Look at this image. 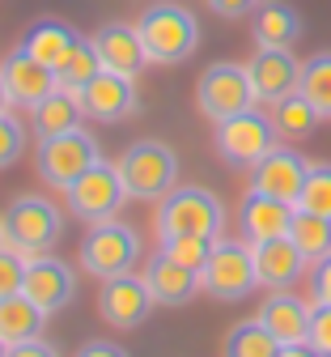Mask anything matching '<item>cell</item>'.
I'll list each match as a JSON object with an SVG mask.
<instances>
[{
  "mask_svg": "<svg viewBox=\"0 0 331 357\" xmlns=\"http://www.w3.org/2000/svg\"><path fill=\"white\" fill-rule=\"evenodd\" d=\"M140 43L149 52V64H183L192 60L200 47V22L192 9L174 5V0H162V5H149L136 22Z\"/></svg>",
  "mask_w": 331,
  "mask_h": 357,
  "instance_id": "obj_1",
  "label": "cell"
},
{
  "mask_svg": "<svg viewBox=\"0 0 331 357\" xmlns=\"http://www.w3.org/2000/svg\"><path fill=\"white\" fill-rule=\"evenodd\" d=\"M225 230V208L208 188H174L157 200V243L200 234V238H221Z\"/></svg>",
  "mask_w": 331,
  "mask_h": 357,
  "instance_id": "obj_2",
  "label": "cell"
},
{
  "mask_svg": "<svg viewBox=\"0 0 331 357\" xmlns=\"http://www.w3.org/2000/svg\"><path fill=\"white\" fill-rule=\"evenodd\" d=\"M119 174L132 200H162L178 188V158L162 141H136L119 158Z\"/></svg>",
  "mask_w": 331,
  "mask_h": 357,
  "instance_id": "obj_3",
  "label": "cell"
},
{
  "mask_svg": "<svg viewBox=\"0 0 331 357\" xmlns=\"http://www.w3.org/2000/svg\"><path fill=\"white\" fill-rule=\"evenodd\" d=\"M136 259H140V238L119 217L93 221L89 234L81 238V268L89 277H102V281L123 277V273L136 268Z\"/></svg>",
  "mask_w": 331,
  "mask_h": 357,
  "instance_id": "obj_4",
  "label": "cell"
},
{
  "mask_svg": "<svg viewBox=\"0 0 331 357\" xmlns=\"http://www.w3.org/2000/svg\"><path fill=\"white\" fill-rule=\"evenodd\" d=\"M200 285L208 298L217 302H243L247 294L259 289V273H255V251L251 243H233V238H217L213 243V255L200 273Z\"/></svg>",
  "mask_w": 331,
  "mask_h": 357,
  "instance_id": "obj_5",
  "label": "cell"
},
{
  "mask_svg": "<svg viewBox=\"0 0 331 357\" xmlns=\"http://www.w3.org/2000/svg\"><path fill=\"white\" fill-rule=\"evenodd\" d=\"M196 107H200V115L213 119V123L251 111V107H255V85H251L247 64H229V60L208 64V68L200 73V85H196Z\"/></svg>",
  "mask_w": 331,
  "mask_h": 357,
  "instance_id": "obj_6",
  "label": "cell"
},
{
  "mask_svg": "<svg viewBox=\"0 0 331 357\" xmlns=\"http://www.w3.org/2000/svg\"><path fill=\"white\" fill-rule=\"evenodd\" d=\"M276 141H280V132H276L272 115H263L259 107L217 123V153H221V162L238 166V170H251L263 153L276 149Z\"/></svg>",
  "mask_w": 331,
  "mask_h": 357,
  "instance_id": "obj_7",
  "label": "cell"
},
{
  "mask_svg": "<svg viewBox=\"0 0 331 357\" xmlns=\"http://www.w3.org/2000/svg\"><path fill=\"white\" fill-rule=\"evenodd\" d=\"M5 230H9V243L22 255H47L64 234V217L43 196H17L5 213Z\"/></svg>",
  "mask_w": 331,
  "mask_h": 357,
  "instance_id": "obj_8",
  "label": "cell"
},
{
  "mask_svg": "<svg viewBox=\"0 0 331 357\" xmlns=\"http://www.w3.org/2000/svg\"><path fill=\"white\" fill-rule=\"evenodd\" d=\"M68 196V208H72V217H81V221H107V217H115L119 208H123V200H128V188H123V174H119V162H93L85 174H77V183L64 192Z\"/></svg>",
  "mask_w": 331,
  "mask_h": 357,
  "instance_id": "obj_9",
  "label": "cell"
},
{
  "mask_svg": "<svg viewBox=\"0 0 331 357\" xmlns=\"http://www.w3.org/2000/svg\"><path fill=\"white\" fill-rule=\"evenodd\" d=\"M98 158H102L98 141L85 128H72V132L52 137V141H38V174H43V183H52L60 192H68L77 183V174H85Z\"/></svg>",
  "mask_w": 331,
  "mask_h": 357,
  "instance_id": "obj_10",
  "label": "cell"
},
{
  "mask_svg": "<svg viewBox=\"0 0 331 357\" xmlns=\"http://www.w3.org/2000/svg\"><path fill=\"white\" fill-rule=\"evenodd\" d=\"M306 174H310V162H306L298 149L276 145L272 153H263V158L251 166V192H263V196H276V200L298 204Z\"/></svg>",
  "mask_w": 331,
  "mask_h": 357,
  "instance_id": "obj_11",
  "label": "cell"
},
{
  "mask_svg": "<svg viewBox=\"0 0 331 357\" xmlns=\"http://www.w3.org/2000/svg\"><path fill=\"white\" fill-rule=\"evenodd\" d=\"M247 73H251V85H255V102H263V107L298 94V85H302V64L289 47H259L251 56Z\"/></svg>",
  "mask_w": 331,
  "mask_h": 357,
  "instance_id": "obj_12",
  "label": "cell"
},
{
  "mask_svg": "<svg viewBox=\"0 0 331 357\" xmlns=\"http://www.w3.org/2000/svg\"><path fill=\"white\" fill-rule=\"evenodd\" d=\"M22 294L43 306L47 315H56V310H64L72 298H77V277H72V268L56 255H30L26 259V285Z\"/></svg>",
  "mask_w": 331,
  "mask_h": 357,
  "instance_id": "obj_13",
  "label": "cell"
},
{
  "mask_svg": "<svg viewBox=\"0 0 331 357\" xmlns=\"http://www.w3.org/2000/svg\"><path fill=\"white\" fill-rule=\"evenodd\" d=\"M153 310V294H149V285H145V277H132V273H123V277H111V281H102V294H98V315L111 324V328H123V332H132V328H140L145 324V315Z\"/></svg>",
  "mask_w": 331,
  "mask_h": 357,
  "instance_id": "obj_14",
  "label": "cell"
},
{
  "mask_svg": "<svg viewBox=\"0 0 331 357\" xmlns=\"http://www.w3.org/2000/svg\"><path fill=\"white\" fill-rule=\"evenodd\" d=\"M0 77H5V89H9L13 107H38L47 94H56V89H60L56 68H47L43 60H34L26 47H17V52L5 56Z\"/></svg>",
  "mask_w": 331,
  "mask_h": 357,
  "instance_id": "obj_15",
  "label": "cell"
},
{
  "mask_svg": "<svg viewBox=\"0 0 331 357\" xmlns=\"http://www.w3.org/2000/svg\"><path fill=\"white\" fill-rule=\"evenodd\" d=\"M77 98H81V111H85L89 119L119 123V119H128V115L136 111V85H132V77L102 68Z\"/></svg>",
  "mask_w": 331,
  "mask_h": 357,
  "instance_id": "obj_16",
  "label": "cell"
},
{
  "mask_svg": "<svg viewBox=\"0 0 331 357\" xmlns=\"http://www.w3.org/2000/svg\"><path fill=\"white\" fill-rule=\"evenodd\" d=\"M293 213H298V204H289V200H276V196H263V192H247L243 208H238V230H243L247 243L285 238L289 226H293Z\"/></svg>",
  "mask_w": 331,
  "mask_h": 357,
  "instance_id": "obj_17",
  "label": "cell"
},
{
  "mask_svg": "<svg viewBox=\"0 0 331 357\" xmlns=\"http://www.w3.org/2000/svg\"><path fill=\"white\" fill-rule=\"evenodd\" d=\"M310 315H314V302L298 298L293 289H272L268 302L259 306V324L280 344H302L310 336Z\"/></svg>",
  "mask_w": 331,
  "mask_h": 357,
  "instance_id": "obj_18",
  "label": "cell"
},
{
  "mask_svg": "<svg viewBox=\"0 0 331 357\" xmlns=\"http://www.w3.org/2000/svg\"><path fill=\"white\" fill-rule=\"evenodd\" d=\"M251 251H255V273H259L263 289H293L306 273V264H310L289 234L268 238V243H251Z\"/></svg>",
  "mask_w": 331,
  "mask_h": 357,
  "instance_id": "obj_19",
  "label": "cell"
},
{
  "mask_svg": "<svg viewBox=\"0 0 331 357\" xmlns=\"http://www.w3.org/2000/svg\"><path fill=\"white\" fill-rule=\"evenodd\" d=\"M93 47L102 56V68L111 73H123V77H136L140 68L149 64V52L140 43V30L128 26V22H107L93 30Z\"/></svg>",
  "mask_w": 331,
  "mask_h": 357,
  "instance_id": "obj_20",
  "label": "cell"
},
{
  "mask_svg": "<svg viewBox=\"0 0 331 357\" xmlns=\"http://www.w3.org/2000/svg\"><path fill=\"white\" fill-rule=\"evenodd\" d=\"M145 285H149L153 302H162V306H183V302H192L204 289L200 273H192V268H183L178 259H170L162 247H157V255L145 268Z\"/></svg>",
  "mask_w": 331,
  "mask_h": 357,
  "instance_id": "obj_21",
  "label": "cell"
},
{
  "mask_svg": "<svg viewBox=\"0 0 331 357\" xmlns=\"http://www.w3.org/2000/svg\"><path fill=\"white\" fill-rule=\"evenodd\" d=\"M77 30L68 26V22H60V17H38V22H30V30L22 34V47L34 56V60H43L47 68H60V60L77 47Z\"/></svg>",
  "mask_w": 331,
  "mask_h": 357,
  "instance_id": "obj_22",
  "label": "cell"
},
{
  "mask_svg": "<svg viewBox=\"0 0 331 357\" xmlns=\"http://www.w3.org/2000/svg\"><path fill=\"white\" fill-rule=\"evenodd\" d=\"M81 98L68 94V89H56V94H47L38 107H30V128L38 141H52V137H64V132L81 128Z\"/></svg>",
  "mask_w": 331,
  "mask_h": 357,
  "instance_id": "obj_23",
  "label": "cell"
},
{
  "mask_svg": "<svg viewBox=\"0 0 331 357\" xmlns=\"http://www.w3.org/2000/svg\"><path fill=\"white\" fill-rule=\"evenodd\" d=\"M43 319H47V310L34 306L26 294L0 298V336H5L9 344H22V340L43 336Z\"/></svg>",
  "mask_w": 331,
  "mask_h": 357,
  "instance_id": "obj_24",
  "label": "cell"
},
{
  "mask_svg": "<svg viewBox=\"0 0 331 357\" xmlns=\"http://www.w3.org/2000/svg\"><path fill=\"white\" fill-rule=\"evenodd\" d=\"M251 30H255L259 47H289V43L302 34V17L289 5H259Z\"/></svg>",
  "mask_w": 331,
  "mask_h": 357,
  "instance_id": "obj_25",
  "label": "cell"
},
{
  "mask_svg": "<svg viewBox=\"0 0 331 357\" xmlns=\"http://www.w3.org/2000/svg\"><path fill=\"white\" fill-rule=\"evenodd\" d=\"M102 73V56L98 47H93V38H77V47L60 60L56 77H60V89H68V94H81V89Z\"/></svg>",
  "mask_w": 331,
  "mask_h": 357,
  "instance_id": "obj_26",
  "label": "cell"
},
{
  "mask_svg": "<svg viewBox=\"0 0 331 357\" xmlns=\"http://www.w3.org/2000/svg\"><path fill=\"white\" fill-rule=\"evenodd\" d=\"M289 238L298 243V251H302L310 264L327 259V255H331V217H318V213L298 208V213H293V226H289Z\"/></svg>",
  "mask_w": 331,
  "mask_h": 357,
  "instance_id": "obj_27",
  "label": "cell"
},
{
  "mask_svg": "<svg viewBox=\"0 0 331 357\" xmlns=\"http://www.w3.org/2000/svg\"><path fill=\"white\" fill-rule=\"evenodd\" d=\"M318 111L302 98V94H289V98H280V102H272V123H276V132H280V141H302V137H310V132L318 128Z\"/></svg>",
  "mask_w": 331,
  "mask_h": 357,
  "instance_id": "obj_28",
  "label": "cell"
},
{
  "mask_svg": "<svg viewBox=\"0 0 331 357\" xmlns=\"http://www.w3.org/2000/svg\"><path fill=\"white\" fill-rule=\"evenodd\" d=\"M298 94L323 119H331V52H318V56L302 60V85H298Z\"/></svg>",
  "mask_w": 331,
  "mask_h": 357,
  "instance_id": "obj_29",
  "label": "cell"
},
{
  "mask_svg": "<svg viewBox=\"0 0 331 357\" xmlns=\"http://www.w3.org/2000/svg\"><path fill=\"white\" fill-rule=\"evenodd\" d=\"M276 353H280V340L259 319H247L238 328H229L225 349H221V357H276Z\"/></svg>",
  "mask_w": 331,
  "mask_h": 357,
  "instance_id": "obj_30",
  "label": "cell"
},
{
  "mask_svg": "<svg viewBox=\"0 0 331 357\" xmlns=\"http://www.w3.org/2000/svg\"><path fill=\"white\" fill-rule=\"evenodd\" d=\"M298 208L331 217V162H310V174H306V183H302Z\"/></svg>",
  "mask_w": 331,
  "mask_h": 357,
  "instance_id": "obj_31",
  "label": "cell"
},
{
  "mask_svg": "<svg viewBox=\"0 0 331 357\" xmlns=\"http://www.w3.org/2000/svg\"><path fill=\"white\" fill-rule=\"evenodd\" d=\"M213 243H217V238L183 234V238H166L162 251H166L170 259H178L183 268H192V273H204V264H208V255H213Z\"/></svg>",
  "mask_w": 331,
  "mask_h": 357,
  "instance_id": "obj_32",
  "label": "cell"
},
{
  "mask_svg": "<svg viewBox=\"0 0 331 357\" xmlns=\"http://www.w3.org/2000/svg\"><path fill=\"white\" fill-rule=\"evenodd\" d=\"M26 259L17 247H0V298H9V294H22L26 285Z\"/></svg>",
  "mask_w": 331,
  "mask_h": 357,
  "instance_id": "obj_33",
  "label": "cell"
},
{
  "mask_svg": "<svg viewBox=\"0 0 331 357\" xmlns=\"http://www.w3.org/2000/svg\"><path fill=\"white\" fill-rule=\"evenodd\" d=\"M22 149H26V128L5 111L0 115V170H9L22 158Z\"/></svg>",
  "mask_w": 331,
  "mask_h": 357,
  "instance_id": "obj_34",
  "label": "cell"
},
{
  "mask_svg": "<svg viewBox=\"0 0 331 357\" xmlns=\"http://www.w3.org/2000/svg\"><path fill=\"white\" fill-rule=\"evenodd\" d=\"M306 344H314V353H318V357H331V306H314Z\"/></svg>",
  "mask_w": 331,
  "mask_h": 357,
  "instance_id": "obj_35",
  "label": "cell"
},
{
  "mask_svg": "<svg viewBox=\"0 0 331 357\" xmlns=\"http://www.w3.org/2000/svg\"><path fill=\"white\" fill-rule=\"evenodd\" d=\"M310 302L314 306H331V255L314 264L310 273Z\"/></svg>",
  "mask_w": 331,
  "mask_h": 357,
  "instance_id": "obj_36",
  "label": "cell"
},
{
  "mask_svg": "<svg viewBox=\"0 0 331 357\" xmlns=\"http://www.w3.org/2000/svg\"><path fill=\"white\" fill-rule=\"evenodd\" d=\"M204 5L217 13V17H247L259 9V0H204Z\"/></svg>",
  "mask_w": 331,
  "mask_h": 357,
  "instance_id": "obj_37",
  "label": "cell"
},
{
  "mask_svg": "<svg viewBox=\"0 0 331 357\" xmlns=\"http://www.w3.org/2000/svg\"><path fill=\"white\" fill-rule=\"evenodd\" d=\"M9 357H60V353H56V344L34 336V340H22V344H9Z\"/></svg>",
  "mask_w": 331,
  "mask_h": 357,
  "instance_id": "obj_38",
  "label": "cell"
},
{
  "mask_svg": "<svg viewBox=\"0 0 331 357\" xmlns=\"http://www.w3.org/2000/svg\"><path fill=\"white\" fill-rule=\"evenodd\" d=\"M77 357H128V353H123L119 344H111V340H89Z\"/></svg>",
  "mask_w": 331,
  "mask_h": 357,
  "instance_id": "obj_39",
  "label": "cell"
},
{
  "mask_svg": "<svg viewBox=\"0 0 331 357\" xmlns=\"http://www.w3.org/2000/svg\"><path fill=\"white\" fill-rule=\"evenodd\" d=\"M276 357H318V353H314V344H306V340H302V344H280V353H276Z\"/></svg>",
  "mask_w": 331,
  "mask_h": 357,
  "instance_id": "obj_40",
  "label": "cell"
},
{
  "mask_svg": "<svg viewBox=\"0 0 331 357\" xmlns=\"http://www.w3.org/2000/svg\"><path fill=\"white\" fill-rule=\"evenodd\" d=\"M13 107V98H9V89H5V77H0V115H5Z\"/></svg>",
  "mask_w": 331,
  "mask_h": 357,
  "instance_id": "obj_41",
  "label": "cell"
},
{
  "mask_svg": "<svg viewBox=\"0 0 331 357\" xmlns=\"http://www.w3.org/2000/svg\"><path fill=\"white\" fill-rule=\"evenodd\" d=\"M0 247H13L9 243V230H5V217H0Z\"/></svg>",
  "mask_w": 331,
  "mask_h": 357,
  "instance_id": "obj_42",
  "label": "cell"
},
{
  "mask_svg": "<svg viewBox=\"0 0 331 357\" xmlns=\"http://www.w3.org/2000/svg\"><path fill=\"white\" fill-rule=\"evenodd\" d=\"M0 357H9V340L5 336H0Z\"/></svg>",
  "mask_w": 331,
  "mask_h": 357,
  "instance_id": "obj_43",
  "label": "cell"
}]
</instances>
